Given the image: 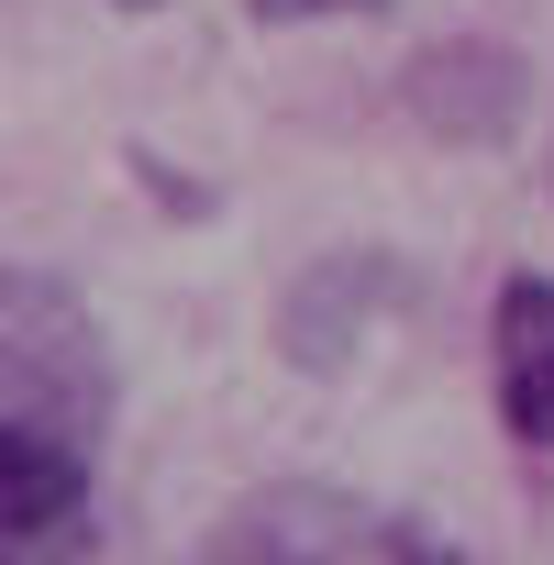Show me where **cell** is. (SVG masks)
Returning <instances> with one entry per match:
<instances>
[{
	"mask_svg": "<svg viewBox=\"0 0 554 565\" xmlns=\"http://www.w3.org/2000/svg\"><path fill=\"white\" fill-rule=\"evenodd\" d=\"M0 433H45L78 455H100L111 433V344L45 266H0Z\"/></svg>",
	"mask_w": 554,
	"mask_h": 565,
	"instance_id": "obj_1",
	"label": "cell"
},
{
	"mask_svg": "<svg viewBox=\"0 0 554 565\" xmlns=\"http://www.w3.org/2000/svg\"><path fill=\"white\" fill-rule=\"evenodd\" d=\"M200 565H444V554H433L411 521H388V510H366V499H344V488L289 477V488L233 499V510L211 521Z\"/></svg>",
	"mask_w": 554,
	"mask_h": 565,
	"instance_id": "obj_2",
	"label": "cell"
},
{
	"mask_svg": "<svg viewBox=\"0 0 554 565\" xmlns=\"http://www.w3.org/2000/svg\"><path fill=\"white\" fill-rule=\"evenodd\" d=\"M100 521L89 455L45 433H0V565H78Z\"/></svg>",
	"mask_w": 554,
	"mask_h": 565,
	"instance_id": "obj_3",
	"label": "cell"
},
{
	"mask_svg": "<svg viewBox=\"0 0 554 565\" xmlns=\"http://www.w3.org/2000/svg\"><path fill=\"white\" fill-rule=\"evenodd\" d=\"M411 122L422 134H455V145H499L521 122V56L510 45H433L411 56Z\"/></svg>",
	"mask_w": 554,
	"mask_h": 565,
	"instance_id": "obj_4",
	"label": "cell"
},
{
	"mask_svg": "<svg viewBox=\"0 0 554 565\" xmlns=\"http://www.w3.org/2000/svg\"><path fill=\"white\" fill-rule=\"evenodd\" d=\"M488 366H499V422L510 444H554V277H510L488 311Z\"/></svg>",
	"mask_w": 554,
	"mask_h": 565,
	"instance_id": "obj_5",
	"label": "cell"
},
{
	"mask_svg": "<svg viewBox=\"0 0 554 565\" xmlns=\"http://www.w3.org/2000/svg\"><path fill=\"white\" fill-rule=\"evenodd\" d=\"M333 12H366V0H255V23H333Z\"/></svg>",
	"mask_w": 554,
	"mask_h": 565,
	"instance_id": "obj_6",
	"label": "cell"
},
{
	"mask_svg": "<svg viewBox=\"0 0 554 565\" xmlns=\"http://www.w3.org/2000/svg\"><path fill=\"white\" fill-rule=\"evenodd\" d=\"M111 12H156V0H111Z\"/></svg>",
	"mask_w": 554,
	"mask_h": 565,
	"instance_id": "obj_7",
	"label": "cell"
}]
</instances>
